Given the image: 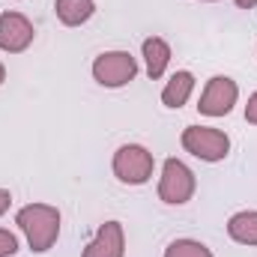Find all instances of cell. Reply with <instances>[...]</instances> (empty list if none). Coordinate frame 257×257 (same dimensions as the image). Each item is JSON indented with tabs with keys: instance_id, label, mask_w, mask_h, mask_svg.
I'll list each match as a JSON object with an SVG mask.
<instances>
[{
	"instance_id": "cell-12",
	"label": "cell",
	"mask_w": 257,
	"mask_h": 257,
	"mask_svg": "<svg viewBox=\"0 0 257 257\" xmlns=\"http://www.w3.org/2000/svg\"><path fill=\"white\" fill-rule=\"evenodd\" d=\"M54 12H57L60 24H66V27H81L84 21L93 18L96 3L93 0H57L54 3Z\"/></svg>"
},
{
	"instance_id": "cell-17",
	"label": "cell",
	"mask_w": 257,
	"mask_h": 257,
	"mask_svg": "<svg viewBox=\"0 0 257 257\" xmlns=\"http://www.w3.org/2000/svg\"><path fill=\"white\" fill-rule=\"evenodd\" d=\"M236 6H239V9H254L257 0H236Z\"/></svg>"
},
{
	"instance_id": "cell-14",
	"label": "cell",
	"mask_w": 257,
	"mask_h": 257,
	"mask_svg": "<svg viewBox=\"0 0 257 257\" xmlns=\"http://www.w3.org/2000/svg\"><path fill=\"white\" fill-rule=\"evenodd\" d=\"M18 251V236L6 227H0V257H12Z\"/></svg>"
},
{
	"instance_id": "cell-8",
	"label": "cell",
	"mask_w": 257,
	"mask_h": 257,
	"mask_svg": "<svg viewBox=\"0 0 257 257\" xmlns=\"http://www.w3.org/2000/svg\"><path fill=\"white\" fill-rule=\"evenodd\" d=\"M81 257H126V233L120 221H105Z\"/></svg>"
},
{
	"instance_id": "cell-9",
	"label": "cell",
	"mask_w": 257,
	"mask_h": 257,
	"mask_svg": "<svg viewBox=\"0 0 257 257\" xmlns=\"http://www.w3.org/2000/svg\"><path fill=\"white\" fill-rule=\"evenodd\" d=\"M141 51H144L147 75H150L153 81H159V78L165 75L168 63H171V45H168V42H165L162 36H150V39H144Z\"/></svg>"
},
{
	"instance_id": "cell-6",
	"label": "cell",
	"mask_w": 257,
	"mask_h": 257,
	"mask_svg": "<svg viewBox=\"0 0 257 257\" xmlns=\"http://www.w3.org/2000/svg\"><path fill=\"white\" fill-rule=\"evenodd\" d=\"M236 99H239V87H236V81L227 78V75H212V78L206 81L203 93H200L197 111H200L203 117H224V114L233 111Z\"/></svg>"
},
{
	"instance_id": "cell-18",
	"label": "cell",
	"mask_w": 257,
	"mask_h": 257,
	"mask_svg": "<svg viewBox=\"0 0 257 257\" xmlns=\"http://www.w3.org/2000/svg\"><path fill=\"white\" fill-rule=\"evenodd\" d=\"M3 81H6V66L0 63V84H3Z\"/></svg>"
},
{
	"instance_id": "cell-11",
	"label": "cell",
	"mask_w": 257,
	"mask_h": 257,
	"mask_svg": "<svg viewBox=\"0 0 257 257\" xmlns=\"http://www.w3.org/2000/svg\"><path fill=\"white\" fill-rule=\"evenodd\" d=\"M227 236L239 245H257V209H242V212L230 215Z\"/></svg>"
},
{
	"instance_id": "cell-5",
	"label": "cell",
	"mask_w": 257,
	"mask_h": 257,
	"mask_svg": "<svg viewBox=\"0 0 257 257\" xmlns=\"http://www.w3.org/2000/svg\"><path fill=\"white\" fill-rule=\"evenodd\" d=\"M138 75V60L128 54V51H105L93 60V78L102 84V87H126L135 81Z\"/></svg>"
},
{
	"instance_id": "cell-4",
	"label": "cell",
	"mask_w": 257,
	"mask_h": 257,
	"mask_svg": "<svg viewBox=\"0 0 257 257\" xmlns=\"http://www.w3.org/2000/svg\"><path fill=\"white\" fill-rule=\"evenodd\" d=\"M183 147L200 162H221L230 153V138L212 126H189L183 132Z\"/></svg>"
},
{
	"instance_id": "cell-7",
	"label": "cell",
	"mask_w": 257,
	"mask_h": 257,
	"mask_svg": "<svg viewBox=\"0 0 257 257\" xmlns=\"http://www.w3.org/2000/svg\"><path fill=\"white\" fill-rule=\"evenodd\" d=\"M33 36H36V30H33L27 15H21V12H3L0 15V51L21 54L30 48Z\"/></svg>"
},
{
	"instance_id": "cell-1",
	"label": "cell",
	"mask_w": 257,
	"mask_h": 257,
	"mask_svg": "<svg viewBox=\"0 0 257 257\" xmlns=\"http://www.w3.org/2000/svg\"><path fill=\"white\" fill-rule=\"evenodd\" d=\"M15 224L27 236L30 248L45 254L60 236V209L51 206V203H27V206L18 209Z\"/></svg>"
},
{
	"instance_id": "cell-13",
	"label": "cell",
	"mask_w": 257,
	"mask_h": 257,
	"mask_svg": "<svg viewBox=\"0 0 257 257\" xmlns=\"http://www.w3.org/2000/svg\"><path fill=\"white\" fill-rule=\"evenodd\" d=\"M165 257H212V251L197 239H174L165 248Z\"/></svg>"
},
{
	"instance_id": "cell-2",
	"label": "cell",
	"mask_w": 257,
	"mask_h": 257,
	"mask_svg": "<svg viewBox=\"0 0 257 257\" xmlns=\"http://www.w3.org/2000/svg\"><path fill=\"white\" fill-rule=\"evenodd\" d=\"M114 177L126 186H144L150 177H153V168H156V159L147 147L141 144H123L117 153H114Z\"/></svg>"
},
{
	"instance_id": "cell-10",
	"label": "cell",
	"mask_w": 257,
	"mask_h": 257,
	"mask_svg": "<svg viewBox=\"0 0 257 257\" xmlns=\"http://www.w3.org/2000/svg\"><path fill=\"white\" fill-rule=\"evenodd\" d=\"M192 90H194V75L189 69H180V72H174L171 81L165 84V90H162V105H165V108H183V105L189 102Z\"/></svg>"
},
{
	"instance_id": "cell-3",
	"label": "cell",
	"mask_w": 257,
	"mask_h": 257,
	"mask_svg": "<svg viewBox=\"0 0 257 257\" xmlns=\"http://www.w3.org/2000/svg\"><path fill=\"white\" fill-rule=\"evenodd\" d=\"M194 189H197V180L192 168L180 159H165L162 177H159V197L171 206H183L194 197Z\"/></svg>"
},
{
	"instance_id": "cell-15",
	"label": "cell",
	"mask_w": 257,
	"mask_h": 257,
	"mask_svg": "<svg viewBox=\"0 0 257 257\" xmlns=\"http://www.w3.org/2000/svg\"><path fill=\"white\" fill-rule=\"evenodd\" d=\"M245 120L257 126V93H251V96H248V105H245Z\"/></svg>"
},
{
	"instance_id": "cell-16",
	"label": "cell",
	"mask_w": 257,
	"mask_h": 257,
	"mask_svg": "<svg viewBox=\"0 0 257 257\" xmlns=\"http://www.w3.org/2000/svg\"><path fill=\"white\" fill-rule=\"evenodd\" d=\"M9 203H12V194L6 192V189H0V215L9 209Z\"/></svg>"
},
{
	"instance_id": "cell-19",
	"label": "cell",
	"mask_w": 257,
	"mask_h": 257,
	"mask_svg": "<svg viewBox=\"0 0 257 257\" xmlns=\"http://www.w3.org/2000/svg\"><path fill=\"white\" fill-rule=\"evenodd\" d=\"M203 3H218V0H203Z\"/></svg>"
}]
</instances>
